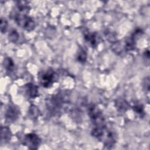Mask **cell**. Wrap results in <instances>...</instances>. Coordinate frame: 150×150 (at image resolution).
<instances>
[{
  "label": "cell",
  "instance_id": "cell-15",
  "mask_svg": "<svg viewBox=\"0 0 150 150\" xmlns=\"http://www.w3.org/2000/svg\"><path fill=\"white\" fill-rule=\"evenodd\" d=\"M19 35L16 30L12 29L8 34V39L12 43H16L19 40Z\"/></svg>",
  "mask_w": 150,
  "mask_h": 150
},
{
  "label": "cell",
  "instance_id": "cell-13",
  "mask_svg": "<svg viewBox=\"0 0 150 150\" xmlns=\"http://www.w3.org/2000/svg\"><path fill=\"white\" fill-rule=\"evenodd\" d=\"M3 66L8 72H11L14 69L15 63L11 57H6L3 61Z\"/></svg>",
  "mask_w": 150,
  "mask_h": 150
},
{
  "label": "cell",
  "instance_id": "cell-16",
  "mask_svg": "<svg viewBox=\"0 0 150 150\" xmlns=\"http://www.w3.org/2000/svg\"><path fill=\"white\" fill-rule=\"evenodd\" d=\"M133 110L135 113L138 114L141 117H143L144 115V106L141 104H136L132 107Z\"/></svg>",
  "mask_w": 150,
  "mask_h": 150
},
{
  "label": "cell",
  "instance_id": "cell-10",
  "mask_svg": "<svg viewBox=\"0 0 150 150\" xmlns=\"http://www.w3.org/2000/svg\"><path fill=\"white\" fill-rule=\"evenodd\" d=\"M12 137V133L8 127H1V142L6 144L10 141Z\"/></svg>",
  "mask_w": 150,
  "mask_h": 150
},
{
  "label": "cell",
  "instance_id": "cell-6",
  "mask_svg": "<svg viewBox=\"0 0 150 150\" xmlns=\"http://www.w3.org/2000/svg\"><path fill=\"white\" fill-rule=\"evenodd\" d=\"M41 143V139L38 135L34 133L27 134L23 139V144L30 149H37Z\"/></svg>",
  "mask_w": 150,
  "mask_h": 150
},
{
  "label": "cell",
  "instance_id": "cell-8",
  "mask_svg": "<svg viewBox=\"0 0 150 150\" xmlns=\"http://www.w3.org/2000/svg\"><path fill=\"white\" fill-rule=\"evenodd\" d=\"M24 89L25 94L29 98H35L39 96L38 87L33 83H27L25 86Z\"/></svg>",
  "mask_w": 150,
  "mask_h": 150
},
{
  "label": "cell",
  "instance_id": "cell-11",
  "mask_svg": "<svg viewBox=\"0 0 150 150\" xmlns=\"http://www.w3.org/2000/svg\"><path fill=\"white\" fill-rule=\"evenodd\" d=\"M115 107L120 112H125L129 108V104L126 100L123 98H118L115 101Z\"/></svg>",
  "mask_w": 150,
  "mask_h": 150
},
{
  "label": "cell",
  "instance_id": "cell-12",
  "mask_svg": "<svg viewBox=\"0 0 150 150\" xmlns=\"http://www.w3.org/2000/svg\"><path fill=\"white\" fill-rule=\"evenodd\" d=\"M40 114V111L37 106L35 105H31L29 107L28 110V115L30 119L33 120H36L39 117Z\"/></svg>",
  "mask_w": 150,
  "mask_h": 150
},
{
  "label": "cell",
  "instance_id": "cell-2",
  "mask_svg": "<svg viewBox=\"0 0 150 150\" xmlns=\"http://www.w3.org/2000/svg\"><path fill=\"white\" fill-rule=\"evenodd\" d=\"M66 98H67V96H65L61 93L53 95L47 99L46 103L47 110L52 114H57L60 112L67 101Z\"/></svg>",
  "mask_w": 150,
  "mask_h": 150
},
{
  "label": "cell",
  "instance_id": "cell-7",
  "mask_svg": "<svg viewBox=\"0 0 150 150\" xmlns=\"http://www.w3.org/2000/svg\"><path fill=\"white\" fill-rule=\"evenodd\" d=\"M19 111L18 108L13 105H10L7 108L5 117L6 122L9 123L14 122L19 117Z\"/></svg>",
  "mask_w": 150,
  "mask_h": 150
},
{
  "label": "cell",
  "instance_id": "cell-5",
  "mask_svg": "<svg viewBox=\"0 0 150 150\" xmlns=\"http://www.w3.org/2000/svg\"><path fill=\"white\" fill-rule=\"evenodd\" d=\"M55 72L52 69H47L42 71L39 74L40 84L45 88H49L52 86L55 81Z\"/></svg>",
  "mask_w": 150,
  "mask_h": 150
},
{
  "label": "cell",
  "instance_id": "cell-17",
  "mask_svg": "<svg viewBox=\"0 0 150 150\" xmlns=\"http://www.w3.org/2000/svg\"><path fill=\"white\" fill-rule=\"evenodd\" d=\"M1 33H4L6 31L7 27H8V22L7 21L4 19V18H1Z\"/></svg>",
  "mask_w": 150,
  "mask_h": 150
},
{
  "label": "cell",
  "instance_id": "cell-3",
  "mask_svg": "<svg viewBox=\"0 0 150 150\" xmlns=\"http://www.w3.org/2000/svg\"><path fill=\"white\" fill-rule=\"evenodd\" d=\"M87 113L94 127H101L106 125L102 112L95 104H91L88 106Z\"/></svg>",
  "mask_w": 150,
  "mask_h": 150
},
{
  "label": "cell",
  "instance_id": "cell-1",
  "mask_svg": "<svg viewBox=\"0 0 150 150\" xmlns=\"http://www.w3.org/2000/svg\"><path fill=\"white\" fill-rule=\"evenodd\" d=\"M91 135L102 142L107 148H112L117 140V135L113 128H108L107 124L101 127H94L91 130Z\"/></svg>",
  "mask_w": 150,
  "mask_h": 150
},
{
  "label": "cell",
  "instance_id": "cell-9",
  "mask_svg": "<svg viewBox=\"0 0 150 150\" xmlns=\"http://www.w3.org/2000/svg\"><path fill=\"white\" fill-rule=\"evenodd\" d=\"M84 37L86 42H87L91 47H97L98 43V40H99L98 36L97 33L90 32H85L84 35Z\"/></svg>",
  "mask_w": 150,
  "mask_h": 150
},
{
  "label": "cell",
  "instance_id": "cell-4",
  "mask_svg": "<svg viewBox=\"0 0 150 150\" xmlns=\"http://www.w3.org/2000/svg\"><path fill=\"white\" fill-rule=\"evenodd\" d=\"M13 18L16 24L26 31L30 32L34 30L36 27L34 20L27 15L15 13Z\"/></svg>",
  "mask_w": 150,
  "mask_h": 150
},
{
  "label": "cell",
  "instance_id": "cell-18",
  "mask_svg": "<svg viewBox=\"0 0 150 150\" xmlns=\"http://www.w3.org/2000/svg\"><path fill=\"white\" fill-rule=\"evenodd\" d=\"M149 77H145V79L143 81V87L144 89L145 90V92L147 93H149Z\"/></svg>",
  "mask_w": 150,
  "mask_h": 150
},
{
  "label": "cell",
  "instance_id": "cell-14",
  "mask_svg": "<svg viewBox=\"0 0 150 150\" xmlns=\"http://www.w3.org/2000/svg\"><path fill=\"white\" fill-rule=\"evenodd\" d=\"M77 60L81 63H84L87 60V53L86 50L82 48L77 53Z\"/></svg>",
  "mask_w": 150,
  "mask_h": 150
}]
</instances>
